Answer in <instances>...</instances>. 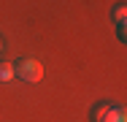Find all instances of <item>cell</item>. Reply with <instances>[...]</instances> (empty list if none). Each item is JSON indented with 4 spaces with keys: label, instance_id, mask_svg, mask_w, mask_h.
<instances>
[{
    "label": "cell",
    "instance_id": "1",
    "mask_svg": "<svg viewBox=\"0 0 127 122\" xmlns=\"http://www.w3.org/2000/svg\"><path fill=\"white\" fill-rule=\"evenodd\" d=\"M14 79H22V81H41L43 79V65L35 60V57H22L16 65H14Z\"/></svg>",
    "mask_w": 127,
    "mask_h": 122
},
{
    "label": "cell",
    "instance_id": "2",
    "mask_svg": "<svg viewBox=\"0 0 127 122\" xmlns=\"http://www.w3.org/2000/svg\"><path fill=\"white\" fill-rule=\"evenodd\" d=\"M108 111H111V103H105V100H103V103H97V106L89 111V120H92V122H105Z\"/></svg>",
    "mask_w": 127,
    "mask_h": 122
},
{
    "label": "cell",
    "instance_id": "3",
    "mask_svg": "<svg viewBox=\"0 0 127 122\" xmlns=\"http://www.w3.org/2000/svg\"><path fill=\"white\" fill-rule=\"evenodd\" d=\"M105 122H127V111H125V106H111V111H108Z\"/></svg>",
    "mask_w": 127,
    "mask_h": 122
},
{
    "label": "cell",
    "instance_id": "4",
    "mask_svg": "<svg viewBox=\"0 0 127 122\" xmlns=\"http://www.w3.org/2000/svg\"><path fill=\"white\" fill-rule=\"evenodd\" d=\"M11 79H14V65L0 60V81H11Z\"/></svg>",
    "mask_w": 127,
    "mask_h": 122
},
{
    "label": "cell",
    "instance_id": "5",
    "mask_svg": "<svg viewBox=\"0 0 127 122\" xmlns=\"http://www.w3.org/2000/svg\"><path fill=\"white\" fill-rule=\"evenodd\" d=\"M114 19H116V22H125L127 19V5L125 3H116V5H114Z\"/></svg>",
    "mask_w": 127,
    "mask_h": 122
},
{
    "label": "cell",
    "instance_id": "6",
    "mask_svg": "<svg viewBox=\"0 0 127 122\" xmlns=\"http://www.w3.org/2000/svg\"><path fill=\"white\" fill-rule=\"evenodd\" d=\"M116 38L127 41V22H116Z\"/></svg>",
    "mask_w": 127,
    "mask_h": 122
}]
</instances>
